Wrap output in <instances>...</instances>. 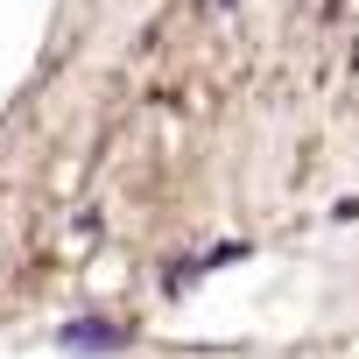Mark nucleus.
Returning a JSON list of instances; mask_svg holds the SVG:
<instances>
[{
	"label": "nucleus",
	"instance_id": "nucleus-1",
	"mask_svg": "<svg viewBox=\"0 0 359 359\" xmlns=\"http://www.w3.org/2000/svg\"><path fill=\"white\" fill-rule=\"evenodd\" d=\"M64 345L71 352H113V345H127V331L106 317H85V324H64Z\"/></svg>",
	"mask_w": 359,
	"mask_h": 359
}]
</instances>
